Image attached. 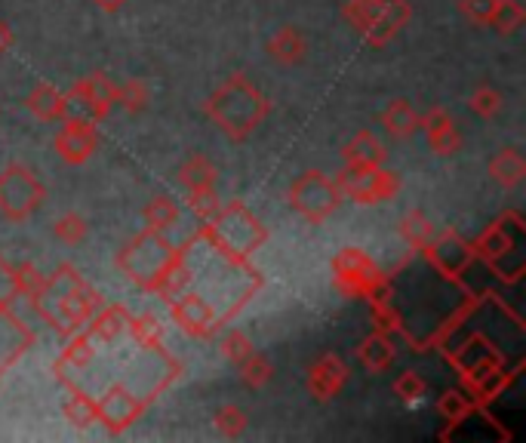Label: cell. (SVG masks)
<instances>
[{"label": "cell", "mask_w": 526, "mask_h": 443, "mask_svg": "<svg viewBox=\"0 0 526 443\" xmlns=\"http://www.w3.org/2000/svg\"><path fill=\"white\" fill-rule=\"evenodd\" d=\"M102 305H105L102 296L87 284L84 274H77V268L68 262H62L53 274H47L44 290L31 302L34 314L44 320V324H50L59 336L84 330Z\"/></svg>", "instance_id": "obj_1"}, {"label": "cell", "mask_w": 526, "mask_h": 443, "mask_svg": "<svg viewBox=\"0 0 526 443\" xmlns=\"http://www.w3.org/2000/svg\"><path fill=\"white\" fill-rule=\"evenodd\" d=\"M204 111L228 139L244 142L262 127V120L271 111V102L259 87L250 84L247 74L234 71L213 90Z\"/></svg>", "instance_id": "obj_2"}, {"label": "cell", "mask_w": 526, "mask_h": 443, "mask_svg": "<svg viewBox=\"0 0 526 443\" xmlns=\"http://www.w3.org/2000/svg\"><path fill=\"white\" fill-rule=\"evenodd\" d=\"M179 256L182 250L170 244V237H164V231L145 228L117 253V268L145 293H157V287L164 284L167 271L179 262Z\"/></svg>", "instance_id": "obj_3"}, {"label": "cell", "mask_w": 526, "mask_h": 443, "mask_svg": "<svg viewBox=\"0 0 526 443\" xmlns=\"http://www.w3.org/2000/svg\"><path fill=\"white\" fill-rule=\"evenodd\" d=\"M200 228H204V234L231 259H250L268 240V228L262 225V219L244 204V200L222 204L219 213Z\"/></svg>", "instance_id": "obj_4"}, {"label": "cell", "mask_w": 526, "mask_h": 443, "mask_svg": "<svg viewBox=\"0 0 526 443\" xmlns=\"http://www.w3.org/2000/svg\"><path fill=\"white\" fill-rule=\"evenodd\" d=\"M523 237H526V225L520 213H502L483 237L474 244L477 262L487 265L493 274H499L508 284L523 277Z\"/></svg>", "instance_id": "obj_5"}, {"label": "cell", "mask_w": 526, "mask_h": 443, "mask_svg": "<svg viewBox=\"0 0 526 443\" xmlns=\"http://www.w3.org/2000/svg\"><path fill=\"white\" fill-rule=\"evenodd\" d=\"M333 280L342 296L348 299H367L382 302L391 299V277L357 247H345L333 259Z\"/></svg>", "instance_id": "obj_6"}, {"label": "cell", "mask_w": 526, "mask_h": 443, "mask_svg": "<svg viewBox=\"0 0 526 443\" xmlns=\"http://www.w3.org/2000/svg\"><path fill=\"white\" fill-rule=\"evenodd\" d=\"M342 200L345 197H342L336 179H330L327 173H320V170H305L290 185V207L302 219H308L311 225L327 222L342 207Z\"/></svg>", "instance_id": "obj_7"}, {"label": "cell", "mask_w": 526, "mask_h": 443, "mask_svg": "<svg viewBox=\"0 0 526 443\" xmlns=\"http://www.w3.org/2000/svg\"><path fill=\"white\" fill-rule=\"evenodd\" d=\"M47 200V188L28 167L10 164L0 173V213L10 222H25Z\"/></svg>", "instance_id": "obj_8"}, {"label": "cell", "mask_w": 526, "mask_h": 443, "mask_svg": "<svg viewBox=\"0 0 526 443\" xmlns=\"http://www.w3.org/2000/svg\"><path fill=\"white\" fill-rule=\"evenodd\" d=\"M422 256L437 274H443L447 280H462V274L477 265L474 244H468V240L453 228L434 231V237L425 244Z\"/></svg>", "instance_id": "obj_9"}, {"label": "cell", "mask_w": 526, "mask_h": 443, "mask_svg": "<svg viewBox=\"0 0 526 443\" xmlns=\"http://www.w3.org/2000/svg\"><path fill=\"white\" fill-rule=\"evenodd\" d=\"M93 400H96V422H102L111 434H124L148 410V400L124 382H111L108 388L93 394Z\"/></svg>", "instance_id": "obj_10"}, {"label": "cell", "mask_w": 526, "mask_h": 443, "mask_svg": "<svg viewBox=\"0 0 526 443\" xmlns=\"http://www.w3.org/2000/svg\"><path fill=\"white\" fill-rule=\"evenodd\" d=\"M336 185L354 204H385L400 191V176L385 167H345Z\"/></svg>", "instance_id": "obj_11"}, {"label": "cell", "mask_w": 526, "mask_h": 443, "mask_svg": "<svg viewBox=\"0 0 526 443\" xmlns=\"http://www.w3.org/2000/svg\"><path fill=\"white\" fill-rule=\"evenodd\" d=\"M170 305V317H173V324L194 336V339H210L219 327H222V320H219V311L213 308V302L204 296V293H197V290H185L179 293Z\"/></svg>", "instance_id": "obj_12"}, {"label": "cell", "mask_w": 526, "mask_h": 443, "mask_svg": "<svg viewBox=\"0 0 526 443\" xmlns=\"http://www.w3.org/2000/svg\"><path fill=\"white\" fill-rule=\"evenodd\" d=\"M53 148L56 154L65 160V164L71 167H80V164H87V160L96 154L99 148V133H96V124L90 117H62V127L53 139Z\"/></svg>", "instance_id": "obj_13"}, {"label": "cell", "mask_w": 526, "mask_h": 443, "mask_svg": "<svg viewBox=\"0 0 526 443\" xmlns=\"http://www.w3.org/2000/svg\"><path fill=\"white\" fill-rule=\"evenodd\" d=\"M68 96V105L71 108H80L84 111L93 124H99V120L108 117V111L114 108V96H117V84L102 74V71H93L87 74L84 80H77V84L65 93Z\"/></svg>", "instance_id": "obj_14"}, {"label": "cell", "mask_w": 526, "mask_h": 443, "mask_svg": "<svg viewBox=\"0 0 526 443\" xmlns=\"http://www.w3.org/2000/svg\"><path fill=\"white\" fill-rule=\"evenodd\" d=\"M342 16H345V22L367 40L370 47H385L388 40L397 34V28L388 22V19H382L370 4H363V0H348V4L342 7Z\"/></svg>", "instance_id": "obj_15"}, {"label": "cell", "mask_w": 526, "mask_h": 443, "mask_svg": "<svg viewBox=\"0 0 526 443\" xmlns=\"http://www.w3.org/2000/svg\"><path fill=\"white\" fill-rule=\"evenodd\" d=\"M431 145L434 154L440 157H450V154H459L462 151V130L453 120V114L447 108H431L425 117H422V127H419Z\"/></svg>", "instance_id": "obj_16"}, {"label": "cell", "mask_w": 526, "mask_h": 443, "mask_svg": "<svg viewBox=\"0 0 526 443\" xmlns=\"http://www.w3.org/2000/svg\"><path fill=\"white\" fill-rule=\"evenodd\" d=\"M34 345V330H28L13 308H0V376Z\"/></svg>", "instance_id": "obj_17"}, {"label": "cell", "mask_w": 526, "mask_h": 443, "mask_svg": "<svg viewBox=\"0 0 526 443\" xmlns=\"http://www.w3.org/2000/svg\"><path fill=\"white\" fill-rule=\"evenodd\" d=\"M348 382V367L339 354H323L317 357L308 370V391L317 400H333Z\"/></svg>", "instance_id": "obj_18"}, {"label": "cell", "mask_w": 526, "mask_h": 443, "mask_svg": "<svg viewBox=\"0 0 526 443\" xmlns=\"http://www.w3.org/2000/svg\"><path fill=\"white\" fill-rule=\"evenodd\" d=\"M130 317H133V314H130L124 305H102L84 330H87L99 345H111V342H117L120 336L127 333Z\"/></svg>", "instance_id": "obj_19"}, {"label": "cell", "mask_w": 526, "mask_h": 443, "mask_svg": "<svg viewBox=\"0 0 526 443\" xmlns=\"http://www.w3.org/2000/svg\"><path fill=\"white\" fill-rule=\"evenodd\" d=\"M342 157H345V167H385L388 151H385V145H382V139L376 133L360 130L342 148Z\"/></svg>", "instance_id": "obj_20"}, {"label": "cell", "mask_w": 526, "mask_h": 443, "mask_svg": "<svg viewBox=\"0 0 526 443\" xmlns=\"http://www.w3.org/2000/svg\"><path fill=\"white\" fill-rule=\"evenodd\" d=\"M28 111H31L37 120H47V124H59L62 117L71 114V105H68V96L59 93L53 84H37V87L28 93Z\"/></svg>", "instance_id": "obj_21"}, {"label": "cell", "mask_w": 526, "mask_h": 443, "mask_svg": "<svg viewBox=\"0 0 526 443\" xmlns=\"http://www.w3.org/2000/svg\"><path fill=\"white\" fill-rule=\"evenodd\" d=\"M382 127H385V133L394 136V139H410V136H416L419 127H422V114H419V111L413 108V102H407V99H391L388 108L382 111Z\"/></svg>", "instance_id": "obj_22"}, {"label": "cell", "mask_w": 526, "mask_h": 443, "mask_svg": "<svg viewBox=\"0 0 526 443\" xmlns=\"http://www.w3.org/2000/svg\"><path fill=\"white\" fill-rule=\"evenodd\" d=\"M268 53L280 65H299L305 59V53H308V40L302 37V31L296 25H283V28H277L271 34Z\"/></svg>", "instance_id": "obj_23"}, {"label": "cell", "mask_w": 526, "mask_h": 443, "mask_svg": "<svg viewBox=\"0 0 526 443\" xmlns=\"http://www.w3.org/2000/svg\"><path fill=\"white\" fill-rule=\"evenodd\" d=\"M490 176L502 188H517L526 179V160L517 148H499L490 160Z\"/></svg>", "instance_id": "obj_24"}, {"label": "cell", "mask_w": 526, "mask_h": 443, "mask_svg": "<svg viewBox=\"0 0 526 443\" xmlns=\"http://www.w3.org/2000/svg\"><path fill=\"white\" fill-rule=\"evenodd\" d=\"M357 357H360V364L367 367L370 373H385L394 364V342H391V336L373 330L367 339L360 342Z\"/></svg>", "instance_id": "obj_25"}, {"label": "cell", "mask_w": 526, "mask_h": 443, "mask_svg": "<svg viewBox=\"0 0 526 443\" xmlns=\"http://www.w3.org/2000/svg\"><path fill=\"white\" fill-rule=\"evenodd\" d=\"M179 185L185 188V191H200V188H216V182H219V170H216V164L210 157H204V154H194L188 164H182L179 167Z\"/></svg>", "instance_id": "obj_26"}, {"label": "cell", "mask_w": 526, "mask_h": 443, "mask_svg": "<svg viewBox=\"0 0 526 443\" xmlns=\"http://www.w3.org/2000/svg\"><path fill=\"white\" fill-rule=\"evenodd\" d=\"M434 222L422 213V210H410L407 216H400V222H397V234H400V240L407 244L413 253H422L425 250V244L434 237Z\"/></svg>", "instance_id": "obj_27"}, {"label": "cell", "mask_w": 526, "mask_h": 443, "mask_svg": "<svg viewBox=\"0 0 526 443\" xmlns=\"http://www.w3.org/2000/svg\"><path fill=\"white\" fill-rule=\"evenodd\" d=\"M65 416L71 425L77 428H90L96 422V400L90 391H84L80 385H65V404H62Z\"/></svg>", "instance_id": "obj_28"}, {"label": "cell", "mask_w": 526, "mask_h": 443, "mask_svg": "<svg viewBox=\"0 0 526 443\" xmlns=\"http://www.w3.org/2000/svg\"><path fill=\"white\" fill-rule=\"evenodd\" d=\"M127 336L133 339L136 348H145V351L164 348V324H160L154 314H133L127 324Z\"/></svg>", "instance_id": "obj_29"}, {"label": "cell", "mask_w": 526, "mask_h": 443, "mask_svg": "<svg viewBox=\"0 0 526 443\" xmlns=\"http://www.w3.org/2000/svg\"><path fill=\"white\" fill-rule=\"evenodd\" d=\"M142 219H145V228H151V231H167V228H173V225L179 222L176 200H173L170 194L151 197L148 207H145V213H142Z\"/></svg>", "instance_id": "obj_30"}, {"label": "cell", "mask_w": 526, "mask_h": 443, "mask_svg": "<svg viewBox=\"0 0 526 443\" xmlns=\"http://www.w3.org/2000/svg\"><path fill=\"white\" fill-rule=\"evenodd\" d=\"M440 416L447 419L450 425H459L465 419H471L477 413V404H474V397L468 391H447L440 397Z\"/></svg>", "instance_id": "obj_31"}, {"label": "cell", "mask_w": 526, "mask_h": 443, "mask_svg": "<svg viewBox=\"0 0 526 443\" xmlns=\"http://www.w3.org/2000/svg\"><path fill=\"white\" fill-rule=\"evenodd\" d=\"M151 102V90L142 77H130L124 84H117V96H114V105H124L130 114H139L145 111Z\"/></svg>", "instance_id": "obj_32"}, {"label": "cell", "mask_w": 526, "mask_h": 443, "mask_svg": "<svg viewBox=\"0 0 526 443\" xmlns=\"http://www.w3.org/2000/svg\"><path fill=\"white\" fill-rule=\"evenodd\" d=\"M523 19H526V13H523V7L517 4V0H496L493 16H490L487 25L499 34H514L523 25Z\"/></svg>", "instance_id": "obj_33"}, {"label": "cell", "mask_w": 526, "mask_h": 443, "mask_svg": "<svg viewBox=\"0 0 526 443\" xmlns=\"http://www.w3.org/2000/svg\"><path fill=\"white\" fill-rule=\"evenodd\" d=\"M19 299V265L0 253V308H13Z\"/></svg>", "instance_id": "obj_34"}, {"label": "cell", "mask_w": 526, "mask_h": 443, "mask_svg": "<svg viewBox=\"0 0 526 443\" xmlns=\"http://www.w3.org/2000/svg\"><path fill=\"white\" fill-rule=\"evenodd\" d=\"M219 348H222V357L231 360L234 367H240V364H244V360L256 351L253 342H250L244 333H240V330H225L222 339H219Z\"/></svg>", "instance_id": "obj_35"}, {"label": "cell", "mask_w": 526, "mask_h": 443, "mask_svg": "<svg viewBox=\"0 0 526 443\" xmlns=\"http://www.w3.org/2000/svg\"><path fill=\"white\" fill-rule=\"evenodd\" d=\"M394 394L403 400V404H419V400H425V394H428V382L416 370H403L394 379Z\"/></svg>", "instance_id": "obj_36"}, {"label": "cell", "mask_w": 526, "mask_h": 443, "mask_svg": "<svg viewBox=\"0 0 526 443\" xmlns=\"http://www.w3.org/2000/svg\"><path fill=\"white\" fill-rule=\"evenodd\" d=\"M53 234L62 240V244H71V247H74V244H80V240H87L90 228H87V219L80 216V213H65V216L56 219Z\"/></svg>", "instance_id": "obj_37"}, {"label": "cell", "mask_w": 526, "mask_h": 443, "mask_svg": "<svg viewBox=\"0 0 526 443\" xmlns=\"http://www.w3.org/2000/svg\"><path fill=\"white\" fill-rule=\"evenodd\" d=\"M502 105H505V96L496 90V87H477L474 93H471V102H468V108H471V114H477V117H496L499 111H502Z\"/></svg>", "instance_id": "obj_38"}, {"label": "cell", "mask_w": 526, "mask_h": 443, "mask_svg": "<svg viewBox=\"0 0 526 443\" xmlns=\"http://www.w3.org/2000/svg\"><path fill=\"white\" fill-rule=\"evenodd\" d=\"M363 4H370L382 19H388L397 31L410 22L413 16V7H410V0H363Z\"/></svg>", "instance_id": "obj_39"}, {"label": "cell", "mask_w": 526, "mask_h": 443, "mask_svg": "<svg viewBox=\"0 0 526 443\" xmlns=\"http://www.w3.org/2000/svg\"><path fill=\"white\" fill-rule=\"evenodd\" d=\"M213 422H216L219 434H225V437H237V434H244V431H247V425H250L247 413L240 410V407H234V404L219 407V410H216V416H213Z\"/></svg>", "instance_id": "obj_40"}, {"label": "cell", "mask_w": 526, "mask_h": 443, "mask_svg": "<svg viewBox=\"0 0 526 443\" xmlns=\"http://www.w3.org/2000/svg\"><path fill=\"white\" fill-rule=\"evenodd\" d=\"M188 207L200 222H210L219 213L222 200H219L216 188H200V191H188Z\"/></svg>", "instance_id": "obj_41"}, {"label": "cell", "mask_w": 526, "mask_h": 443, "mask_svg": "<svg viewBox=\"0 0 526 443\" xmlns=\"http://www.w3.org/2000/svg\"><path fill=\"white\" fill-rule=\"evenodd\" d=\"M237 370H240V379L247 382V388H262V385H268V382H271V373H274L268 360H265L262 354H256V351H253Z\"/></svg>", "instance_id": "obj_42"}, {"label": "cell", "mask_w": 526, "mask_h": 443, "mask_svg": "<svg viewBox=\"0 0 526 443\" xmlns=\"http://www.w3.org/2000/svg\"><path fill=\"white\" fill-rule=\"evenodd\" d=\"M370 308H373V324H376L379 333H385V336L403 333V317H400V311L391 305V299L373 302Z\"/></svg>", "instance_id": "obj_43"}, {"label": "cell", "mask_w": 526, "mask_h": 443, "mask_svg": "<svg viewBox=\"0 0 526 443\" xmlns=\"http://www.w3.org/2000/svg\"><path fill=\"white\" fill-rule=\"evenodd\" d=\"M44 280H47V274H40L31 262H22L19 265V296L28 299V305H31L37 299V293L44 290Z\"/></svg>", "instance_id": "obj_44"}, {"label": "cell", "mask_w": 526, "mask_h": 443, "mask_svg": "<svg viewBox=\"0 0 526 443\" xmlns=\"http://www.w3.org/2000/svg\"><path fill=\"white\" fill-rule=\"evenodd\" d=\"M493 7H496V0H459L462 16L474 25H487L493 16Z\"/></svg>", "instance_id": "obj_45"}, {"label": "cell", "mask_w": 526, "mask_h": 443, "mask_svg": "<svg viewBox=\"0 0 526 443\" xmlns=\"http://www.w3.org/2000/svg\"><path fill=\"white\" fill-rule=\"evenodd\" d=\"M16 44V37H13V28L4 22V19H0V56H4L10 47Z\"/></svg>", "instance_id": "obj_46"}, {"label": "cell", "mask_w": 526, "mask_h": 443, "mask_svg": "<svg viewBox=\"0 0 526 443\" xmlns=\"http://www.w3.org/2000/svg\"><path fill=\"white\" fill-rule=\"evenodd\" d=\"M127 0H96V7L105 10V13H117V10H124Z\"/></svg>", "instance_id": "obj_47"}]
</instances>
